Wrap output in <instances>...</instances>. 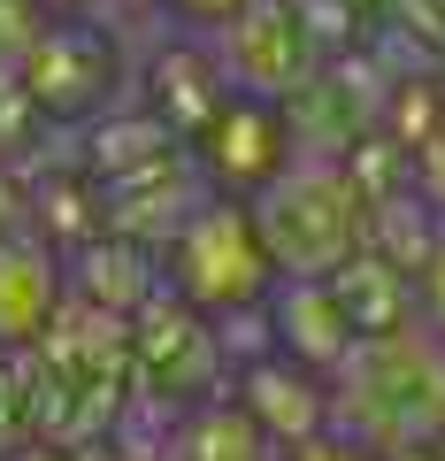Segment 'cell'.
<instances>
[{
	"instance_id": "1",
	"label": "cell",
	"mask_w": 445,
	"mask_h": 461,
	"mask_svg": "<svg viewBox=\"0 0 445 461\" xmlns=\"http://www.w3.org/2000/svg\"><path fill=\"white\" fill-rule=\"evenodd\" d=\"M16 377H23V430L93 446L116 430L123 400H131V330L93 300H62V315L16 354Z\"/></svg>"
},
{
	"instance_id": "2",
	"label": "cell",
	"mask_w": 445,
	"mask_h": 461,
	"mask_svg": "<svg viewBox=\"0 0 445 461\" xmlns=\"http://www.w3.org/2000/svg\"><path fill=\"white\" fill-rule=\"evenodd\" d=\"M330 423L369 438L377 454L430 446L445 430V339L423 315L361 330L330 369Z\"/></svg>"
},
{
	"instance_id": "3",
	"label": "cell",
	"mask_w": 445,
	"mask_h": 461,
	"mask_svg": "<svg viewBox=\"0 0 445 461\" xmlns=\"http://www.w3.org/2000/svg\"><path fill=\"white\" fill-rule=\"evenodd\" d=\"M254 239L277 277H330L369 247V193L346 162L292 154L262 193H246Z\"/></svg>"
},
{
	"instance_id": "4",
	"label": "cell",
	"mask_w": 445,
	"mask_h": 461,
	"mask_svg": "<svg viewBox=\"0 0 445 461\" xmlns=\"http://www.w3.org/2000/svg\"><path fill=\"white\" fill-rule=\"evenodd\" d=\"M154 262H162V285L184 308H200L208 323H246V315H262L269 285H277L262 239H254L246 200H223V193H200L177 215V230L162 239Z\"/></svg>"
},
{
	"instance_id": "5",
	"label": "cell",
	"mask_w": 445,
	"mask_h": 461,
	"mask_svg": "<svg viewBox=\"0 0 445 461\" xmlns=\"http://www.w3.org/2000/svg\"><path fill=\"white\" fill-rule=\"evenodd\" d=\"M123 47L116 32H100L85 8H54L47 32L23 47V62L8 69L23 93V108L39 115V123H93L108 100L123 93Z\"/></svg>"
},
{
	"instance_id": "6",
	"label": "cell",
	"mask_w": 445,
	"mask_h": 461,
	"mask_svg": "<svg viewBox=\"0 0 445 461\" xmlns=\"http://www.w3.org/2000/svg\"><path fill=\"white\" fill-rule=\"evenodd\" d=\"M292 154H299V115H292V100L231 93V85H223V100L200 115V131L184 139V162H192L200 193H223V200L262 193Z\"/></svg>"
},
{
	"instance_id": "7",
	"label": "cell",
	"mask_w": 445,
	"mask_h": 461,
	"mask_svg": "<svg viewBox=\"0 0 445 461\" xmlns=\"http://www.w3.org/2000/svg\"><path fill=\"white\" fill-rule=\"evenodd\" d=\"M131 393H162L169 408H192V400H215L223 384V323H208L200 308H184L169 285H154L131 315Z\"/></svg>"
},
{
	"instance_id": "8",
	"label": "cell",
	"mask_w": 445,
	"mask_h": 461,
	"mask_svg": "<svg viewBox=\"0 0 445 461\" xmlns=\"http://www.w3.org/2000/svg\"><path fill=\"white\" fill-rule=\"evenodd\" d=\"M215 77L231 93H262V100H299V85L323 69V47H315L299 0H246L208 32Z\"/></svg>"
},
{
	"instance_id": "9",
	"label": "cell",
	"mask_w": 445,
	"mask_h": 461,
	"mask_svg": "<svg viewBox=\"0 0 445 461\" xmlns=\"http://www.w3.org/2000/svg\"><path fill=\"white\" fill-rule=\"evenodd\" d=\"M223 400H231L269 446H292V438H307V430L330 423V377L307 369V362H292V354H277V346L254 354V362H238V377H231Z\"/></svg>"
},
{
	"instance_id": "10",
	"label": "cell",
	"mask_w": 445,
	"mask_h": 461,
	"mask_svg": "<svg viewBox=\"0 0 445 461\" xmlns=\"http://www.w3.org/2000/svg\"><path fill=\"white\" fill-rule=\"evenodd\" d=\"M62 300H69L62 247H54L47 230H31V223L0 230V354H23V346L62 315Z\"/></svg>"
},
{
	"instance_id": "11",
	"label": "cell",
	"mask_w": 445,
	"mask_h": 461,
	"mask_svg": "<svg viewBox=\"0 0 445 461\" xmlns=\"http://www.w3.org/2000/svg\"><path fill=\"white\" fill-rule=\"evenodd\" d=\"M254 323H269V346H277V354H292V362L323 369V377L338 369V354H346V346L361 339L330 277H277Z\"/></svg>"
},
{
	"instance_id": "12",
	"label": "cell",
	"mask_w": 445,
	"mask_h": 461,
	"mask_svg": "<svg viewBox=\"0 0 445 461\" xmlns=\"http://www.w3.org/2000/svg\"><path fill=\"white\" fill-rule=\"evenodd\" d=\"M215 100H223V77H215V54H208L200 32H177V47L147 54V115L177 139V147L200 131V115H208Z\"/></svg>"
},
{
	"instance_id": "13",
	"label": "cell",
	"mask_w": 445,
	"mask_h": 461,
	"mask_svg": "<svg viewBox=\"0 0 445 461\" xmlns=\"http://www.w3.org/2000/svg\"><path fill=\"white\" fill-rule=\"evenodd\" d=\"M269 461H384V454L369 438H353V430L323 423V430H307V438H292V446H269Z\"/></svg>"
},
{
	"instance_id": "14",
	"label": "cell",
	"mask_w": 445,
	"mask_h": 461,
	"mask_svg": "<svg viewBox=\"0 0 445 461\" xmlns=\"http://www.w3.org/2000/svg\"><path fill=\"white\" fill-rule=\"evenodd\" d=\"M407 185L423 193V208L445 215V123H430V131L414 139V154H407Z\"/></svg>"
},
{
	"instance_id": "15",
	"label": "cell",
	"mask_w": 445,
	"mask_h": 461,
	"mask_svg": "<svg viewBox=\"0 0 445 461\" xmlns=\"http://www.w3.org/2000/svg\"><path fill=\"white\" fill-rule=\"evenodd\" d=\"M47 16H54L47 0H0V69L23 62V47L47 32Z\"/></svg>"
},
{
	"instance_id": "16",
	"label": "cell",
	"mask_w": 445,
	"mask_h": 461,
	"mask_svg": "<svg viewBox=\"0 0 445 461\" xmlns=\"http://www.w3.org/2000/svg\"><path fill=\"white\" fill-rule=\"evenodd\" d=\"M414 315L445 339V223H438V239H430V254L414 262Z\"/></svg>"
},
{
	"instance_id": "17",
	"label": "cell",
	"mask_w": 445,
	"mask_h": 461,
	"mask_svg": "<svg viewBox=\"0 0 445 461\" xmlns=\"http://www.w3.org/2000/svg\"><path fill=\"white\" fill-rule=\"evenodd\" d=\"M231 8H246V0H154V16H162L169 32H200V39L231 16Z\"/></svg>"
},
{
	"instance_id": "18",
	"label": "cell",
	"mask_w": 445,
	"mask_h": 461,
	"mask_svg": "<svg viewBox=\"0 0 445 461\" xmlns=\"http://www.w3.org/2000/svg\"><path fill=\"white\" fill-rule=\"evenodd\" d=\"M0 461H93V454L62 446V438H39V430H16V438H0Z\"/></svg>"
},
{
	"instance_id": "19",
	"label": "cell",
	"mask_w": 445,
	"mask_h": 461,
	"mask_svg": "<svg viewBox=\"0 0 445 461\" xmlns=\"http://www.w3.org/2000/svg\"><path fill=\"white\" fill-rule=\"evenodd\" d=\"M23 430V377H16V354H0V438Z\"/></svg>"
},
{
	"instance_id": "20",
	"label": "cell",
	"mask_w": 445,
	"mask_h": 461,
	"mask_svg": "<svg viewBox=\"0 0 445 461\" xmlns=\"http://www.w3.org/2000/svg\"><path fill=\"white\" fill-rule=\"evenodd\" d=\"M16 223H23V185L0 169V230H16Z\"/></svg>"
}]
</instances>
